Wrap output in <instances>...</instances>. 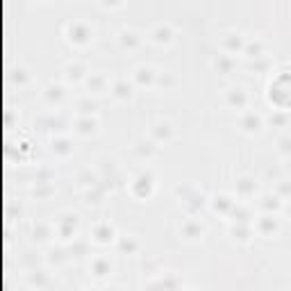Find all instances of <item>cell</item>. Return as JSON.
<instances>
[{
  "instance_id": "obj_21",
  "label": "cell",
  "mask_w": 291,
  "mask_h": 291,
  "mask_svg": "<svg viewBox=\"0 0 291 291\" xmlns=\"http://www.w3.org/2000/svg\"><path fill=\"white\" fill-rule=\"evenodd\" d=\"M89 87H94L96 91H100L105 87V78H100V75H96V78H89Z\"/></svg>"
},
{
  "instance_id": "obj_7",
  "label": "cell",
  "mask_w": 291,
  "mask_h": 291,
  "mask_svg": "<svg viewBox=\"0 0 291 291\" xmlns=\"http://www.w3.org/2000/svg\"><path fill=\"white\" fill-rule=\"evenodd\" d=\"M134 78H137V82L139 84H153L155 80H157V73H155L153 69H150V66H139L137 69V75H134Z\"/></svg>"
},
{
  "instance_id": "obj_12",
  "label": "cell",
  "mask_w": 291,
  "mask_h": 291,
  "mask_svg": "<svg viewBox=\"0 0 291 291\" xmlns=\"http://www.w3.org/2000/svg\"><path fill=\"white\" fill-rule=\"evenodd\" d=\"M243 50H246L248 57H255V60H259L261 53H264V44H261L259 39H257V41H250V44H246V48H243Z\"/></svg>"
},
{
  "instance_id": "obj_22",
  "label": "cell",
  "mask_w": 291,
  "mask_h": 291,
  "mask_svg": "<svg viewBox=\"0 0 291 291\" xmlns=\"http://www.w3.org/2000/svg\"><path fill=\"white\" fill-rule=\"evenodd\" d=\"M280 150L282 153H291V137L280 139Z\"/></svg>"
},
{
  "instance_id": "obj_23",
  "label": "cell",
  "mask_w": 291,
  "mask_h": 291,
  "mask_svg": "<svg viewBox=\"0 0 291 291\" xmlns=\"http://www.w3.org/2000/svg\"><path fill=\"white\" fill-rule=\"evenodd\" d=\"M282 193H289V196H291V184H282V187H280V196H282Z\"/></svg>"
},
{
  "instance_id": "obj_10",
  "label": "cell",
  "mask_w": 291,
  "mask_h": 291,
  "mask_svg": "<svg viewBox=\"0 0 291 291\" xmlns=\"http://www.w3.org/2000/svg\"><path fill=\"white\" fill-rule=\"evenodd\" d=\"M121 44L125 46V48H137L139 44H141V39H139V35L137 32H132V30H123L121 32Z\"/></svg>"
},
{
  "instance_id": "obj_9",
  "label": "cell",
  "mask_w": 291,
  "mask_h": 291,
  "mask_svg": "<svg viewBox=\"0 0 291 291\" xmlns=\"http://www.w3.org/2000/svg\"><path fill=\"white\" fill-rule=\"evenodd\" d=\"M112 94L116 96V98H121V100H125V98H130L132 96V87H130L125 80H119V82L114 84L112 87Z\"/></svg>"
},
{
  "instance_id": "obj_1",
  "label": "cell",
  "mask_w": 291,
  "mask_h": 291,
  "mask_svg": "<svg viewBox=\"0 0 291 291\" xmlns=\"http://www.w3.org/2000/svg\"><path fill=\"white\" fill-rule=\"evenodd\" d=\"M268 98L280 109L291 107V73L280 75L275 82H271V87H268Z\"/></svg>"
},
{
  "instance_id": "obj_5",
  "label": "cell",
  "mask_w": 291,
  "mask_h": 291,
  "mask_svg": "<svg viewBox=\"0 0 291 291\" xmlns=\"http://www.w3.org/2000/svg\"><path fill=\"white\" fill-rule=\"evenodd\" d=\"M153 39L157 41V44H168V41L173 39V30H171V25H157L153 30Z\"/></svg>"
},
{
  "instance_id": "obj_20",
  "label": "cell",
  "mask_w": 291,
  "mask_h": 291,
  "mask_svg": "<svg viewBox=\"0 0 291 291\" xmlns=\"http://www.w3.org/2000/svg\"><path fill=\"white\" fill-rule=\"evenodd\" d=\"M250 182H252L250 178H241V180H239V191H241V193H248L252 187H255V184H250Z\"/></svg>"
},
{
  "instance_id": "obj_13",
  "label": "cell",
  "mask_w": 291,
  "mask_h": 291,
  "mask_svg": "<svg viewBox=\"0 0 291 291\" xmlns=\"http://www.w3.org/2000/svg\"><path fill=\"white\" fill-rule=\"evenodd\" d=\"M153 137L157 139H168L171 137V125L166 123V121H159V123L153 125Z\"/></svg>"
},
{
  "instance_id": "obj_15",
  "label": "cell",
  "mask_w": 291,
  "mask_h": 291,
  "mask_svg": "<svg viewBox=\"0 0 291 291\" xmlns=\"http://www.w3.org/2000/svg\"><path fill=\"white\" fill-rule=\"evenodd\" d=\"M261 207L271 214L273 209L280 207V196H264V198H261Z\"/></svg>"
},
{
  "instance_id": "obj_4",
  "label": "cell",
  "mask_w": 291,
  "mask_h": 291,
  "mask_svg": "<svg viewBox=\"0 0 291 291\" xmlns=\"http://www.w3.org/2000/svg\"><path fill=\"white\" fill-rule=\"evenodd\" d=\"M227 103H230L232 107L241 109L243 105L248 103V94H246V89H243V87H232V89L227 91Z\"/></svg>"
},
{
  "instance_id": "obj_11",
  "label": "cell",
  "mask_w": 291,
  "mask_h": 291,
  "mask_svg": "<svg viewBox=\"0 0 291 291\" xmlns=\"http://www.w3.org/2000/svg\"><path fill=\"white\" fill-rule=\"evenodd\" d=\"M180 232H184V237H189V239H196V237H200V234H202V225H200V223H196V221H189V223H184V225L180 227Z\"/></svg>"
},
{
  "instance_id": "obj_14",
  "label": "cell",
  "mask_w": 291,
  "mask_h": 291,
  "mask_svg": "<svg viewBox=\"0 0 291 291\" xmlns=\"http://www.w3.org/2000/svg\"><path fill=\"white\" fill-rule=\"evenodd\" d=\"M112 234H114V230H112V225H107V223H105V225H98V227H96V237H98L100 243L109 241V239H112Z\"/></svg>"
},
{
  "instance_id": "obj_6",
  "label": "cell",
  "mask_w": 291,
  "mask_h": 291,
  "mask_svg": "<svg viewBox=\"0 0 291 291\" xmlns=\"http://www.w3.org/2000/svg\"><path fill=\"white\" fill-rule=\"evenodd\" d=\"M223 46H225L227 50H243L246 48V41H243L241 35L230 32V35H225V39H223Z\"/></svg>"
},
{
  "instance_id": "obj_3",
  "label": "cell",
  "mask_w": 291,
  "mask_h": 291,
  "mask_svg": "<svg viewBox=\"0 0 291 291\" xmlns=\"http://www.w3.org/2000/svg\"><path fill=\"white\" fill-rule=\"evenodd\" d=\"M241 128H243V132H248V134H257L261 130V119L257 114L246 112L241 116Z\"/></svg>"
},
{
  "instance_id": "obj_19",
  "label": "cell",
  "mask_w": 291,
  "mask_h": 291,
  "mask_svg": "<svg viewBox=\"0 0 291 291\" xmlns=\"http://www.w3.org/2000/svg\"><path fill=\"white\" fill-rule=\"evenodd\" d=\"M66 71H69V78H82V73H84V66L82 64H69L66 66Z\"/></svg>"
},
{
  "instance_id": "obj_8",
  "label": "cell",
  "mask_w": 291,
  "mask_h": 291,
  "mask_svg": "<svg viewBox=\"0 0 291 291\" xmlns=\"http://www.w3.org/2000/svg\"><path fill=\"white\" fill-rule=\"evenodd\" d=\"M257 227H259V232H266V234H271V232L277 230V218L271 216V214H264V216L259 218V223H257Z\"/></svg>"
},
{
  "instance_id": "obj_17",
  "label": "cell",
  "mask_w": 291,
  "mask_h": 291,
  "mask_svg": "<svg viewBox=\"0 0 291 291\" xmlns=\"http://www.w3.org/2000/svg\"><path fill=\"white\" fill-rule=\"evenodd\" d=\"M78 125H80V132H82V134H89V132H94V130H96V119L87 116V119H82Z\"/></svg>"
},
{
  "instance_id": "obj_18",
  "label": "cell",
  "mask_w": 291,
  "mask_h": 291,
  "mask_svg": "<svg viewBox=\"0 0 291 291\" xmlns=\"http://www.w3.org/2000/svg\"><path fill=\"white\" fill-rule=\"evenodd\" d=\"M214 66H216V69H218V73H227V71L232 69V60H227V57L218 55V60L214 62Z\"/></svg>"
},
{
  "instance_id": "obj_16",
  "label": "cell",
  "mask_w": 291,
  "mask_h": 291,
  "mask_svg": "<svg viewBox=\"0 0 291 291\" xmlns=\"http://www.w3.org/2000/svg\"><path fill=\"white\" fill-rule=\"evenodd\" d=\"M94 271H96V275L103 277L105 273L112 271V264H109L107 259H98V261H94Z\"/></svg>"
},
{
  "instance_id": "obj_2",
  "label": "cell",
  "mask_w": 291,
  "mask_h": 291,
  "mask_svg": "<svg viewBox=\"0 0 291 291\" xmlns=\"http://www.w3.org/2000/svg\"><path fill=\"white\" fill-rule=\"evenodd\" d=\"M69 39L75 41V44H87L91 39V30L84 23H71L69 25Z\"/></svg>"
}]
</instances>
